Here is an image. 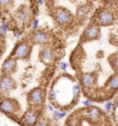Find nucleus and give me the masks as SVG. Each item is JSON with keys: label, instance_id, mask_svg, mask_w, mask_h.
I'll list each match as a JSON object with an SVG mask.
<instances>
[{"label": "nucleus", "instance_id": "obj_27", "mask_svg": "<svg viewBox=\"0 0 118 126\" xmlns=\"http://www.w3.org/2000/svg\"><path fill=\"white\" fill-rule=\"evenodd\" d=\"M35 126H50V123L48 119H39Z\"/></svg>", "mask_w": 118, "mask_h": 126}, {"label": "nucleus", "instance_id": "obj_33", "mask_svg": "<svg viewBox=\"0 0 118 126\" xmlns=\"http://www.w3.org/2000/svg\"><path fill=\"white\" fill-rule=\"evenodd\" d=\"M114 118H115V120H116V123H118V115H115Z\"/></svg>", "mask_w": 118, "mask_h": 126}, {"label": "nucleus", "instance_id": "obj_11", "mask_svg": "<svg viewBox=\"0 0 118 126\" xmlns=\"http://www.w3.org/2000/svg\"><path fill=\"white\" fill-rule=\"evenodd\" d=\"M97 82V74L96 73H82L79 77V84L84 89H93Z\"/></svg>", "mask_w": 118, "mask_h": 126}, {"label": "nucleus", "instance_id": "obj_10", "mask_svg": "<svg viewBox=\"0 0 118 126\" xmlns=\"http://www.w3.org/2000/svg\"><path fill=\"white\" fill-rule=\"evenodd\" d=\"M100 37H101V28H100V26H97L96 23H90L84 29V34H82V37H81V41L84 43L93 42V41L99 39Z\"/></svg>", "mask_w": 118, "mask_h": 126}, {"label": "nucleus", "instance_id": "obj_25", "mask_svg": "<svg viewBox=\"0 0 118 126\" xmlns=\"http://www.w3.org/2000/svg\"><path fill=\"white\" fill-rule=\"evenodd\" d=\"M39 28V20L37 17H34V19L31 20V29L33 30H36Z\"/></svg>", "mask_w": 118, "mask_h": 126}, {"label": "nucleus", "instance_id": "obj_32", "mask_svg": "<svg viewBox=\"0 0 118 126\" xmlns=\"http://www.w3.org/2000/svg\"><path fill=\"white\" fill-rule=\"evenodd\" d=\"M36 1V4L38 5V6H43L44 5V0H35Z\"/></svg>", "mask_w": 118, "mask_h": 126}, {"label": "nucleus", "instance_id": "obj_4", "mask_svg": "<svg viewBox=\"0 0 118 126\" xmlns=\"http://www.w3.org/2000/svg\"><path fill=\"white\" fill-rule=\"evenodd\" d=\"M45 90L42 87L33 88L27 94V101L29 107L35 109H39L41 107H43L45 102Z\"/></svg>", "mask_w": 118, "mask_h": 126}, {"label": "nucleus", "instance_id": "obj_7", "mask_svg": "<svg viewBox=\"0 0 118 126\" xmlns=\"http://www.w3.org/2000/svg\"><path fill=\"white\" fill-rule=\"evenodd\" d=\"M20 119H21L23 126H35L38 120L41 119V111H39V109L29 108Z\"/></svg>", "mask_w": 118, "mask_h": 126}, {"label": "nucleus", "instance_id": "obj_24", "mask_svg": "<svg viewBox=\"0 0 118 126\" xmlns=\"http://www.w3.org/2000/svg\"><path fill=\"white\" fill-rule=\"evenodd\" d=\"M0 28H1V30L4 31L5 34H7L8 31H9V24H8L5 20H1V22H0Z\"/></svg>", "mask_w": 118, "mask_h": 126}, {"label": "nucleus", "instance_id": "obj_8", "mask_svg": "<svg viewBox=\"0 0 118 126\" xmlns=\"http://www.w3.org/2000/svg\"><path fill=\"white\" fill-rule=\"evenodd\" d=\"M15 88L16 81L12 78V75L1 74V77H0V96H7Z\"/></svg>", "mask_w": 118, "mask_h": 126}, {"label": "nucleus", "instance_id": "obj_3", "mask_svg": "<svg viewBox=\"0 0 118 126\" xmlns=\"http://www.w3.org/2000/svg\"><path fill=\"white\" fill-rule=\"evenodd\" d=\"M21 107L15 98L7 96H0V112L8 117H14L20 113Z\"/></svg>", "mask_w": 118, "mask_h": 126}, {"label": "nucleus", "instance_id": "obj_17", "mask_svg": "<svg viewBox=\"0 0 118 126\" xmlns=\"http://www.w3.org/2000/svg\"><path fill=\"white\" fill-rule=\"evenodd\" d=\"M71 92H72V96L73 99H78L81 95V92H82V88L79 83H73L72 88H71Z\"/></svg>", "mask_w": 118, "mask_h": 126}, {"label": "nucleus", "instance_id": "obj_14", "mask_svg": "<svg viewBox=\"0 0 118 126\" xmlns=\"http://www.w3.org/2000/svg\"><path fill=\"white\" fill-rule=\"evenodd\" d=\"M84 116H86V118H87L88 120H90V122H93V123H97L102 118V111L97 107L91 105V107L84 109Z\"/></svg>", "mask_w": 118, "mask_h": 126}, {"label": "nucleus", "instance_id": "obj_28", "mask_svg": "<svg viewBox=\"0 0 118 126\" xmlns=\"http://www.w3.org/2000/svg\"><path fill=\"white\" fill-rule=\"evenodd\" d=\"M82 104H84V108H89L93 105V101L91 99H84V101H82Z\"/></svg>", "mask_w": 118, "mask_h": 126}, {"label": "nucleus", "instance_id": "obj_9", "mask_svg": "<svg viewBox=\"0 0 118 126\" xmlns=\"http://www.w3.org/2000/svg\"><path fill=\"white\" fill-rule=\"evenodd\" d=\"M31 16H33V12H31L30 7L27 5H23L19 9H16L14 13V19L17 23L26 26L31 21Z\"/></svg>", "mask_w": 118, "mask_h": 126}, {"label": "nucleus", "instance_id": "obj_18", "mask_svg": "<svg viewBox=\"0 0 118 126\" xmlns=\"http://www.w3.org/2000/svg\"><path fill=\"white\" fill-rule=\"evenodd\" d=\"M66 116H67V111H65V110L54 109V110L52 111V118H53L56 122H58V120H60V119L65 118Z\"/></svg>", "mask_w": 118, "mask_h": 126}, {"label": "nucleus", "instance_id": "obj_6", "mask_svg": "<svg viewBox=\"0 0 118 126\" xmlns=\"http://www.w3.org/2000/svg\"><path fill=\"white\" fill-rule=\"evenodd\" d=\"M57 58V52L51 45H43L38 52V59L42 64H52Z\"/></svg>", "mask_w": 118, "mask_h": 126}, {"label": "nucleus", "instance_id": "obj_16", "mask_svg": "<svg viewBox=\"0 0 118 126\" xmlns=\"http://www.w3.org/2000/svg\"><path fill=\"white\" fill-rule=\"evenodd\" d=\"M107 88L112 92L118 90V73H115L109 78V80L107 81Z\"/></svg>", "mask_w": 118, "mask_h": 126}, {"label": "nucleus", "instance_id": "obj_13", "mask_svg": "<svg viewBox=\"0 0 118 126\" xmlns=\"http://www.w3.org/2000/svg\"><path fill=\"white\" fill-rule=\"evenodd\" d=\"M16 69H17V60L9 56L4 60L0 71H1V74L4 75H12L16 72Z\"/></svg>", "mask_w": 118, "mask_h": 126}, {"label": "nucleus", "instance_id": "obj_19", "mask_svg": "<svg viewBox=\"0 0 118 126\" xmlns=\"http://www.w3.org/2000/svg\"><path fill=\"white\" fill-rule=\"evenodd\" d=\"M108 60H109V64L111 65L112 69L116 73H118V53H114L112 56H110Z\"/></svg>", "mask_w": 118, "mask_h": 126}, {"label": "nucleus", "instance_id": "obj_21", "mask_svg": "<svg viewBox=\"0 0 118 126\" xmlns=\"http://www.w3.org/2000/svg\"><path fill=\"white\" fill-rule=\"evenodd\" d=\"M14 0H0V8L1 9H9L13 7Z\"/></svg>", "mask_w": 118, "mask_h": 126}, {"label": "nucleus", "instance_id": "obj_26", "mask_svg": "<svg viewBox=\"0 0 118 126\" xmlns=\"http://www.w3.org/2000/svg\"><path fill=\"white\" fill-rule=\"evenodd\" d=\"M59 68L64 73H66L67 72V68H68V64H67L66 61H60V63H59Z\"/></svg>", "mask_w": 118, "mask_h": 126}, {"label": "nucleus", "instance_id": "obj_20", "mask_svg": "<svg viewBox=\"0 0 118 126\" xmlns=\"http://www.w3.org/2000/svg\"><path fill=\"white\" fill-rule=\"evenodd\" d=\"M48 98H49V102L50 103L54 104L56 101H58V95H57V92L54 88H51L49 92H48Z\"/></svg>", "mask_w": 118, "mask_h": 126}, {"label": "nucleus", "instance_id": "obj_29", "mask_svg": "<svg viewBox=\"0 0 118 126\" xmlns=\"http://www.w3.org/2000/svg\"><path fill=\"white\" fill-rule=\"evenodd\" d=\"M5 37H6V34H5L4 31L1 30V28H0V43H4Z\"/></svg>", "mask_w": 118, "mask_h": 126}, {"label": "nucleus", "instance_id": "obj_15", "mask_svg": "<svg viewBox=\"0 0 118 126\" xmlns=\"http://www.w3.org/2000/svg\"><path fill=\"white\" fill-rule=\"evenodd\" d=\"M90 11V5L89 4H82V5H79L78 8L75 11V19L81 21L84 20L86 16L88 15V13Z\"/></svg>", "mask_w": 118, "mask_h": 126}, {"label": "nucleus", "instance_id": "obj_30", "mask_svg": "<svg viewBox=\"0 0 118 126\" xmlns=\"http://www.w3.org/2000/svg\"><path fill=\"white\" fill-rule=\"evenodd\" d=\"M46 108H48V110H49L50 112H52V111H53L54 109H56V108H54V105H53V104H52V103H50V102H49V103H48V104H46Z\"/></svg>", "mask_w": 118, "mask_h": 126}, {"label": "nucleus", "instance_id": "obj_31", "mask_svg": "<svg viewBox=\"0 0 118 126\" xmlns=\"http://www.w3.org/2000/svg\"><path fill=\"white\" fill-rule=\"evenodd\" d=\"M103 1L108 5H115V4H117L118 2V0H103Z\"/></svg>", "mask_w": 118, "mask_h": 126}, {"label": "nucleus", "instance_id": "obj_22", "mask_svg": "<svg viewBox=\"0 0 118 126\" xmlns=\"http://www.w3.org/2000/svg\"><path fill=\"white\" fill-rule=\"evenodd\" d=\"M22 35H23V30L21 29V28L15 27L14 29H13V36H14L15 38L20 39V38H21V36H22Z\"/></svg>", "mask_w": 118, "mask_h": 126}, {"label": "nucleus", "instance_id": "obj_23", "mask_svg": "<svg viewBox=\"0 0 118 126\" xmlns=\"http://www.w3.org/2000/svg\"><path fill=\"white\" fill-rule=\"evenodd\" d=\"M104 111H105V113H108V115H110L111 112H112V101H107L104 103Z\"/></svg>", "mask_w": 118, "mask_h": 126}, {"label": "nucleus", "instance_id": "obj_5", "mask_svg": "<svg viewBox=\"0 0 118 126\" xmlns=\"http://www.w3.org/2000/svg\"><path fill=\"white\" fill-rule=\"evenodd\" d=\"M51 38L52 36L48 30L45 29H36V30H33L30 35V41L33 45H50L51 43Z\"/></svg>", "mask_w": 118, "mask_h": 126}, {"label": "nucleus", "instance_id": "obj_1", "mask_svg": "<svg viewBox=\"0 0 118 126\" xmlns=\"http://www.w3.org/2000/svg\"><path fill=\"white\" fill-rule=\"evenodd\" d=\"M51 16L53 21L56 22V24H58L59 27H68L73 23V14L71 13V11H68L67 8L65 7H53L51 11Z\"/></svg>", "mask_w": 118, "mask_h": 126}, {"label": "nucleus", "instance_id": "obj_12", "mask_svg": "<svg viewBox=\"0 0 118 126\" xmlns=\"http://www.w3.org/2000/svg\"><path fill=\"white\" fill-rule=\"evenodd\" d=\"M115 22V15L112 12L103 9L96 15V24L100 27H109Z\"/></svg>", "mask_w": 118, "mask_h": 126}, {"label": "nucleus", "instance_id": "obj_2", "mask_svg": "<svg viewBox=\"0 0 118 126\" xmlns=\"http://www.w3.org/2000/svg\"><path fill=\"white\" fill-rule=\"evenodd\" d=\"M33 51V44L29 39H22L15 44L11 52V57L15 58L16 60H26L29 59Z\"/></svg>", "mask_w": 118, "mask_h": 126}]
</instances>
